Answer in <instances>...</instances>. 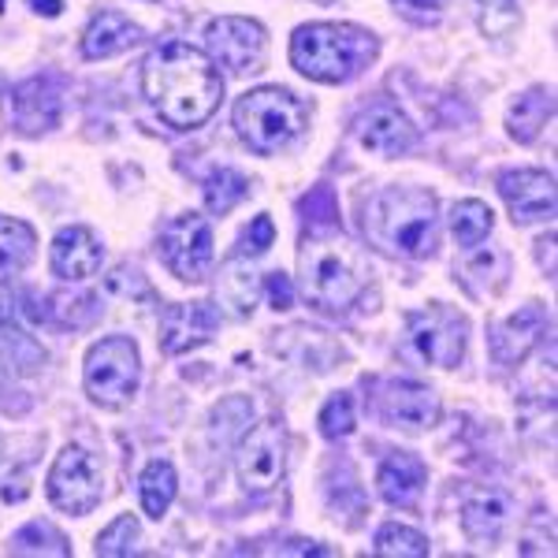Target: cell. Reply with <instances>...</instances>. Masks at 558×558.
<instances>
[{
    "mask_svg": "<svg viewBox=\"0 0 558 558\" xmlns=\"http://www.w3.org/2000/svg\"><path fill=\"white\" fill-rule=\"evenodd\" d=\"M26 4H31L34 12L49 15V20H57V15L64 12V0H26Z\"/></svg>",
    "mask_w": 558,
    "mask_h": 558,
    "instance_id": "cell-37",
    "label": "cell"
},
{
    "mask_svg": "<svg viewBox=\"0 0 558 558\" xmlns=\"http://www.w3.org/2000/svg\"><path fill=\"white\" fill-rule=\"evenodd\" d=\"M481 26L492 38H502L518 26V0H481Z\"/></svg>",
    "mask_w": 558,
    "mask_h": 558,
    "instance_id": "cell-33",
    "label": "cell"
},
{
    "mask_svg": "<svg viewBox=\"0 0 558 558\" xmlns=\"http://www.w3.org/2000/svg\"><path fill=\"white\" fill-rule=\"evenodd\" d=\"M310 123V112L291 89L260 86L235 105V128L254 153H276L294 142Z\"/></svg>",
    "mask_w": 558,
    "mask_h": 558,
    "instance_id": "cell-5",
    "label": "cell"
},
{
    "mask_svg": "<svg viewBox=\"0 0 558 558\" xmlns=\"http://www.w3.org/2000/svg\"><path fill=\"white\" fill-rule=\"evenodd\" d=\"M101 268V246L89 228H64L52 239V272L71 283H83Z\"/></svg>",
    "mask_w": 558,
    "mask_h": 558,
    "instance_id": "cell-16",
    "label": "cell"
},
{
    "mask_svg": "<svg viewBox=\"0 0 558 558\" xmlns=\"http://www.w3.org/2000/svg\"><path fill=\"white\" fill-rule=\"evenodd\" d=\"M425 481H428V470L417 454H391L384 458L380 473H376V488L391 507H417L421 492H425Z\"/></svg>",
    "mask_w": 558,
    "mask_h": 558,
    "instance_id": "cell-18",
    "label": "cell"
},
{
    "mask_svg": "<svg viewBox=\"0 0 558 558\" xmlns=\"http://www.w3.org/2000/svg\"><path fill=\"white\" fill-rule=\"evenodd\" d=\"M272 239H276L272 220H268V216H257V220L250 223V231H246V235H242L239 257H260L268 246H272Z\"/></svg>",
    "mask_w": 558,
    "mask_h": 558,
    "instance_id": "cell-34",
    "label": "cell"
},
{
    "mask_svg": "<svg viewBox=\"0 0 558 558\" xmlns=\"http://www.w3.org/2000/svg\"><path fill=\"white\" fill-rule=\"evenodd\" d=\"M179 492V476H175V465L168 458H153V462L142 470V481H138V495H142V510L149 518H165L168 507H172Z\"/></svg>",
    "mask_w": 558,
    "mask_h": 558,
    "instance_id": "cell-21",
    "label": "cell"
},
{
    "mask_svg": "<svg viewBox=\"0 0 558 558\" xmlns=\"http://www.w3.org/2000/svg\"><path fill=\"white\" fill-rule=\"evenodd\" d=\"M246 194H250L246 179H242L239 172H231V168H220V172H213L209 183H205V209L223 216V213L235 209Z\"/></svg>",
    "mask_w": 558,
    "mask_h": 558,
    "instance_id": "cell-27",
    "label": "cell"
},
{
    "mask_svg": "<svg viewBox=\"0 0 558 558\" xmlns=\"http://www.w3.org/2000/svg\"><path fill=\"white\" fill-rule=\"evenodd\" d=\"M138 539H142L138 518L123 514V518H116L101 536H97V547H94V551H97V555H105V558H123V555H131L134 547H138Z\"/></svg>",
    "mask_w": 558,
    "mask_h": 558,
    "instance_id": "cell-30",
    "label": "cell"
},
{
    "mask_svg": "<svg viewBox=\"0 0 558 558\" xmlns=\"http://www.w3.org/2000/svg\"><path fill=\"white\" fill-rule=\"evenodd\" d=\"M105 495L101 465L83 447H64L49 470V499L57 510L68 514H89Z\"/></svg>",
    "mask_w": 558,
    "mask_h": 558,
    "instance_id": "cell-8",
    "label": "cell"
},
{
    "mask_svg": "<svg viewBox=\"0 0 558 558\" xmlns=\"http://www.w3.org/2000/svg\"><path fill=\"white\" fill-rule=\"evenodd\" d=\"M138 41H142V31L128 20V15L101 12L83 34V57L105 60V57H116V52L131 49V45H138Z\"/></svg>",
    "mask_w": 558,
    "mask_h": 558,
    "instance_id": "cell-20",
    "label": "cell"
},
{
    "mask_svg": "<svg viewBox=\"0 0 558 558\" xmlns=\"http://www.w3.org/2000/svg\"><path fill=\"white\" fill-rule=\"evenodd\" d=\"M302 294L317 310H350L368 287V265L362 250L350 242L313 239L299 254Z\"/></svg>",
    "mask_w": 558,
    "mask_h": 558,
    "instance_id": "cell-3",
    "label": "cell"
},
{
    "mask_svg": "<svg viewBox=\"0 0 558 558\" xmlns=\"http://www.w3.org/2000/svg\"><path fill=\"white\" fill-rule=\"evenodd\" d=\"M544 324H547V317L539 305H525V310L514 313L510 320H502L492 336L495 357H499L502 365H518L521 357L536 347V339L544 336Z\"/></svg>",
    "mask_w": 558,
    "mask_h": 558,
    "instance_id": "cell-19",
    "label": "cell"
},
{
    "mask_svg": "<svg viewBox=\"0 0 558 558\" xmlns=\"http://www.w3.org/2000/svg\"><path fill=\"white\" fill-rule=\"evenodd\" d=\"M302 213H305V223L313 231H331L339 228V202L331 194V186H317L302 197Z\"/></svg>",
    "mask_w": 558,
    "mask_h": 558,
    "instance_id": "cell-31",
    "label": "cell"
},
{
    "mask_svg": "<svg viewBox=\"0 0 558 558\" xmlns=\"http://www.w3.org/2000/svg\"><path fill=\"white\" fill-rule=\"evenodd\" d=\"M499 194H502V202H507V209L514 213V220L521 223L555 216V175L551 172H533V168L507 172L499 179Z\"/></svg>",
    "mask_w": 558,
    "mask_h": 558,
    "instance_id": "cell-13",
    "label": "cell"
},
{
    "mask_svg": "<svg viewBox=\"0 0 558 558\" xmlns=\"http://www.w3.org/2000/svg\"><path fill=\"white\" fill-rule=\"evenodd\" d=\"M384 417L402 428H432L439 421V399L432 387L395 380L384 387Z\"/></svg>",
    "mask_w": 558,
    "mask_h": 558,
    "instance_id": "cell-15",
    "label": "cell"
},
{
    "mask_svg": "<svg viewBox=\"0 0 558 558\" xmlns=\"http://www.w3.org/2000/svg\"><path fill=\"white\" fill-rule=\"evenodd\" d=\"M380 558H425L428 555V539L417 533V529L407 525H384L376 533V547Z\"/></svg>",
    "mask_w": 558,
    "mask_h": 558,
    "instance_id": "cell-29",
    "label": "cell"
},
{
    "mask_svg": "<svg viewBox=\"0 0 558 558\" xmlns=\"http://www.w3.org/2000/svg\"><path fill=\"white\" fill-rule=\"evenodd\" d=\"M160 254H165V265L172 268L179 279H186V283L205 279L213 265L209 220L197 213H186V216H179V220H172L160 231Z\"/></svg>",
    "mask_w": 558,
    "mask_h": 558,
    "instance_id": "cell-10",
    "label": "cell"
},
{
    "mask_svg": "<svg viewBox=\"0 0 558 558\" xmlns=\"http://www.w3.org/2000/svg\"><path fill=\"white\" fill-rule=\"evenodd\" d=\"M265 291H268V302H272V310H291L294 305V287L291 279L283 272H272L265 279Z\"/></svg>",
    "mask_w": 558,
    "mask_h": 558,
    "instance_id": "cell-35",
    "label": "cell"
},
{
    "mask_svg": "<svg viewBox=\"0 0 558 558\" xmlns=\"http://www.w3.org/2000/svg\"><path fill=\"white\" fill-rule=\"evenodd\" d=\"M34 250H38V235L31 223L0 216V276L23 272L34 260Z\"/></svg>",
    "mask_w": 558,
    "mask_h": 558,
    "instance_id": "cell-22",
    "label": "cell"
},
{
    "mask_svg": "<svg viewBox=\"0 0 558 558\" xmlns=\"http://www.w3.org/2000/svg\"><path fill=\"white\" fill-rule=\"evenodd\" d=\"M373 235L402 257H428L436 250V197L417 186H395L376 197Z\"/></svg>",
    "mask_w": 558,
    "mask_h": 558,
    "instance_id": "cell-4",
    "label": "cell"
},
{
    "mask_svg": "<svg viewBox=\"0 0 558 558\" xmlns=\"http://www.w3.org/2000/svg\"><path fill=\"white\" fill-rule=\"evenodd\" d=\"M357 138L368 153H380V157H399V153L413 149L417 131L410 128V120L399 108H373L362 123H357Z\"/></svg>",
    "mask_w": 558,
    "mask_h": 558,
    "instance_id": "cell-17",
    "label": "cell"
},
{
    "mask_svg": "<svg viewBox=\"0 0 558 558\" xmlns=\"http://www.w3.org/2000/svg\"><path fill=\"white\" fill-rule=\"evenodd\" d=\"M551 112H555L551 94H547V89H529L525 97H518V105L510 108V116H507L510 138L533 142L536 134H539V128L551 120Z\"/></svg>",
    "mask_w": 558,
    "mask_h": 558,
    "instance_id": "cell-23",
    "label": "cell"
},
{
    "mask_svg": "<svg viewBox=\"0 0 558 558\" xmlns=\"http://www.w3.org/2000/svg\"><path fill=\"white\" fill-rule=\"evenodd\" d=\"M60 108H64V97H60L57 83L52 78H31V83L12 89L8 116L23 134H41L60 123Z\"/></svg>",
    "mask_w": 558,
    "mask_h": 558,
    "instance_id": "cell-14",
    "label": "cell"
},
{
    "mask_svg": "<svg viewBox=\"0 0 558 558\" xmlns=\"http://www.w3.org/2000/svg\"><path fill=\"white\" fill-rule=\"evenodd\" d=\"M235 470L246 492H272L287 473V432L279 421H260L242 436Z\"/></svg>",
    "mask_w": 558,
    "mask_h": 558,
    "instance_id": "cell-7",
    "label": "cell"
},
{
    "mask_svg": "<svg viewBox=\"0 0 558 558\" xmlns=\"http://www.w3.org/2000/svg\"><path fill=\"white\" fill-rule=\"evenodd\" d=\"M216 291H220L223 305H231V313H235V317H250V313H254V305H257L260 283H257L254 268H246L242 260H228V265H223L220 283H216Z\"/></svg>",
    "mask_w": 558,
    "mask_h": 558,
    "instance_id": "cell-24",
    "label": "cell"
},
{
    "mask_svg": "<svg viewBox=\"0 0 558 558\" xmlns=\"http://www.w3.org/2000/svg\"><path fill=\"white\" fill-rule=\"evenodd\" d=\"M395 4H402L413 15H436L447 8V0H395Z\"/></svg>",
    "mask_w": 558,
    "mask_h": 558,
    "instance_id": "cell-36",
    "label": "cell"
},
{
    "mask_svg": "<svg viewBox=\"0 0 558 558\" xmlns=\"http://www.w3.org/2000/svg\"><path fill=\"white\" fill-rule=\"evenodd\" d=\"M410 343L428 365L454 368L465 354V320L451 313L447 305H428L421 313H410L407 320Z\"/></svg>",
    "mask_w": 558,
    "mask_h": 558,
    "instance_id": "cell-9",
    "label": "cell"
},
{
    "mask_svg": "<svg viewBox=\"0 0 558 558\" xmlns=\"http://www.w3.org/2000/svg\"><path fill=\"white\" fill-rule=\"evenodd\" d=\"M83 380H86L89 399L101 402V407H123V402H131L134 391H138V380H142L138 347L123 336L94 343L86 354Z\"/></svg>",
    "mask_w": 558,
    "mask_h": 558,
    "instance_id": "cell-6",
    "label": "cell"
},
{
    "mask_svg": "<svg viewBox=\"0 0 558 558\" xmlns=\"http://www.w3.org/2000/svg\"><path fill=\"white\" fill-rule=\"evenodd\" d=\"M376 38L362 26L350 23H310L299 26L291 38V64L313 83H350L354 75L373 64Z\"/></svg>",
    "mask_w": 558,
    "mask_h": 558,
    "instance_id": "cell-2",
    "label": "cell"
},
{
    "mask_svg": "<svg viewBox=\"0 0 558 558\" xmlns=\"http://www.w3.org/2000/svg\"><path fill=\"white\" fill-rule=\"evenodd\" d=\"M142 89H146L149 105L160 112V120L179 131H191L202 128L220 108L223 78L209 52L172 41L149 52L146 68H142Z\"/></svg>",
    "mask_w": 558,
    "mask_h": 558,
    "instance_id": "cell-1",
    "label": "cell"
},
{
    "mask_svg": "<svg viewBox=\"0 0 558 558\" xmlns=\"http://www.w3.org/2000/svg\"><path fill=\"white\" fill-rule=\"evenodd\" d=\"M507 514H510V507L502 495H481V499H473L470 507H465L462 525L473 539H488L507 525Z\"/></svg>",
    "mask_w": 558,
    "mask_h": 558,
    "instance_id": "cell-26",
    "label": "cell"
},
{
    "mask_svg": "<svg viewBox=\"0 0 558 558\" xmlns=\"http://www.w3.org/2000/svg\"><path fill=\"white\" fill-rule=\"evenodd\" d=\"M0 8H4V0H0Z\"/></svg>",
    "mask_w": 558,
    "mask_h": 558,
    "instance_id": "cell-38",
    "label": "cell"
},
{
    "mask_svg": "<svg viewBox=\"0 0 558 558\" xmlns=\"http://www.w3.org/2000/svg\"><path fill=\"white\" fill-rule=\"evenodd\" d=\"M216 328H220V317L209 302L168 305L165 320H160V347H165V354H186V350L209 343Z\"/></svg>",
    "mask_w": 558,
    "mask_h": 558,
    "instance_id": "cell-12",
    "label": "cell"
},
{
    "mask_svg": "<svg viewBox=\"0 0 558 558\" xmlns=\"http://www.w3.org/2000/svg\"><path fill=\"white\" fill-rule=\"evenodd\" d=\"M492 223H495V213L484 202H476V197H465V202H458L451 209V231H454L458 246H465V250L481 246V242L492 235Z\"/></svg>",
    "mask_w": 558,
    "mask_h": 558,
    "instance_id": "cell-25",
    "label": "cell"
},
{
    "mask_svg": "<svg viewBox=\"0 0 558 558\" xmlns=\"http://www.w3.org/2000/svg\"><path fill=\"white\" fill-rule=\"evenodd\" d=\"M205 41H209L213 64L231 68L235 75L260 71V64H265L268 38H265V26L254 20H242V15L213 20L209 31H205Z\"/></svg>",
    "mask_w": 558,
    "mask_h": 558,
    "instance_id": "cell-11",
    "label": "cell"
},
{
    "mask_svg": "<svg viewBox=\"0 0 558 558\" xmlns=\"http://www.w3.org/2000/svg\"><path fill=\"white\" fill-rule=\"evenodd\" d=\"M320 432L328 439H339L354 432V399H350V395H336V399L320 410Z\"/></svg>",
    "mask_w": 558,
    "mask_h": 558,
    "instance_id": "cell-32",
    "label": "cell"
},
{
    "mask_svg": "<svg viewBox=\"0 0 558 558\" xmlns=\"http://www.w3.org/2000/svg\"><path fill=\"white\" fill-rule=\"evenodd\" d=\"M12 555H60L64 558V555H71V547L52 525L31 521V525H23L20 533L12 536Z\"/></svg>",
    "mask_w": 558,
    "mask_h": 558,
    "instance_id": "cell-28",
    "label": "cell"
}]
</instances>
